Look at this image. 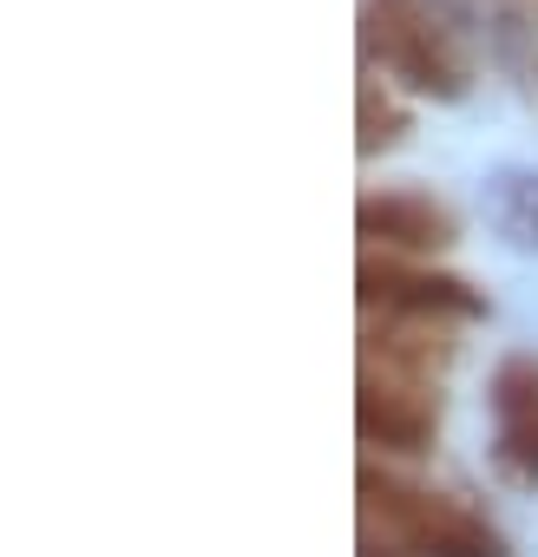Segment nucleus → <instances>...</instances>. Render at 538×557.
<instances>
[{"label":"nucleus","mask_w":538,"mask_h":557,"mask_svg":"<svg viewBox=\"0 0 538 557\" xmlns=\"http://www.w3.org/2000/svg\"><path fill=\"white\" fill-rule=\"evenodd\" d=\"M362 60L420 99H460L473 86V53L433 0H362Z\"/></svg>","instance_id":"f03ea898"},{"label":"nucleus","mask_w":538,"mask_h":557,"mask_svg":"<svg viewBox=\"0 0 538 557\" xmlns=\"http://www.w3.org/2000/svg\"><path fill=\"white\" fill-rule=\"evenodd\" d=\"M355 296L381 322H433V329H447V322H479L486 315V296L466 283V275H440V269H420V262H401V256H362Z\"/></svg>","instance_id":"7ed1b4c3"},{"label":"nucleus","mask_w":538,"mask_h":557,"mask_svg":"<svg viewBox=\"0 0 538 557\" xmlns=\"http://www.w3.org/2000/svg\"><path fill=\"white\" fill-rule=\"evenodd\" d=\"M355 492H362L368 537H388L407 557H512L505 550V531L486 511H473L466 498H453V492L407 485V479L381 472L375 459L362 466Z\"/></svg>","instance_id":"f257e3e1"},{"label":"nucleus","mask_w":538,"mask_h":557,"mask_svg":"<svg viewBox=\"0 0 538 557\" xmlns=\"http://www.w3.org/2000/svg\"><path fill=\"white\" fill-rule=\"evenodd\" d=\"M447 361H453V342L433 322H381L362 335V368H381V374H401L420 387H440Z\"/></svg>","instance_id":"0eeeda50"},{"label":"nucleus","mask_w":538,"mask_h":557,"mask_svg":"<svg viewBox=\"0 0 538 557\" xmlns=\"http://www.w3.org/2000/svg\"><path fill=\"white\" fill-rule=\"evenodd\" d=\"M492 407V466L538 492V355H505L486 387Z\"/></svg>","instance_id":"39448f33"},{"label":"nucleus","mask_w":538,"mask_h":557,"mask_svg":"<svg viewBox=\"0 0 538 557\" xmlns=\"http://www.w3.org/2000/svg\"><path fill=\"white\" fill-rule=\"evenodd\" d=\"M355 433H362V446H375V453L420 459V453L433 446V433H440V394L420 387V381L362 368V381H355Z\"/></svg>","instance_id":"20e7f679"},{"label":"nucleus","mask_w":538,"mask_h":557,"mask_svg":"<svg viewBox=\"0 0 538 557\" xmlns=\"http://www.w3.org/2000/svg\"><path fill=\"white\" fill-rule=\"evenodd\" d=\"M355 151L362 158H381V151H394L401 145V132H407V112H401V99L388 92V79L381 73H362V86H355Z\"/></svg>","instance_id":"1a4fd4ad"},{"label":"nucleus","mask_w":538,"mask_h":557,"mask_svg":"<svg viewBox=\"0 0 538 557\" xmlns=\"http://www.w3.org/2000/svg\"><path fill=\"white\" fill-rule=\"evenodd\" d=\"M362 557H407V550H394L388 537H362Z\"/></svg>","instance_id":"9b49d317"},{"label":"nucleus","mask_w":538,"mask_h":557,"mask_svg":"<svg viewBox=\"0 0 538 557\" xmlns=\"http://www.w3.org/2000/svg\"><path fill=\"white\" fill-rule=\"evenodd\" d=\"M466 8L492 27V47H499L505 66H525V53H538V21H531L525 0H466ZM525 73H531V66H525Z\"/></svg>","instance_id":"9d476101"},{"label":"nucleus","mask_w":538,"mask_h":557,"mask_svg":"<svg viewBox=\"0 0 538 557\" xmlns=\"http://www.w3.org/2000/svg\"><path fill=\"white\" fill-rule=\"evenodd\" d=\"M355 230L368 243V256H440L453 243V210L427 190H368L355 203Z\"/></svg>","instance_id":"423d86ee"},{"label":"nucleus","mask_w":538,"mask_h":557,"mask_svg":"<svg viewBox=\"0 0 538 557\" xmlns=\"http://www.w3.org/2000/svg\"><path fill=\"white\" fill-rule=\"evenodd\" d=\"M486 223L518 256H538V171H492L486 177Z\"/></svg>","instance_id":"6e6552de"}]
</instances>
